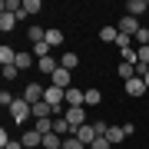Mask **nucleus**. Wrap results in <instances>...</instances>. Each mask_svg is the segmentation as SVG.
Instances as JSON below:
<instances>
[{
  "label": "nucleus",
  "mask_w": 149,
  "mask_h": 149,
  "mask_svg": "<svg viewBox=\"0 0 149 149\" xmlns=\"http://www.w3.org/2000/svg\"><path fill=\"white\" fill-rule=\"evenodd\" d=\"M146 10H149L146 0H126V13L129 17H139V13H146Z\"/></svg>",
  "instance_id": "13"
},
{
  "label": "nucleus",
  "mask_w": 149,
  "mask_h": 149,
  "mask_svg": "<svg viewBox=\"0 0 149 149\" xmlns=\"http://www.w3.org/2000/svg\"><path fill=\"white\" fill-rule=\"evenodd\" d=\"M37 70L43 76H53L56 70H60V60H53V56H47V60H37Z\"/></svg>",
  "instance_id": "11"
},
{
  "label": "nucleus",
  "mask_w": 149,
  "mask_h": 149,
  "mask_svg": "<svg viewBox=\"0 0 149 149\" xmlns=\"http://www.w3.org/2000/svg\"><path fill=\"white\" fill-rule=\"evenodd\" d=\"M50 50H53V47H50L47 40H40V43H33V56H37V60H47V56H50Z\"/></svg>",
  "instance_id": "22"
},
{
  "label": "nucleus",
  "mask_w": 149,
  "mask_h": 149,
  "mask_svg": "<svg viewBox=\"0 0 149 149\" xmlns=\"http://www.w3.org/2000/svg\"><path fill=\"white\" fill-rule=\"evenodd\" d=\"M17 73H20V70H17V63L3 66V80H17Z\"/></svg>",
  "instance_id": "31"
},
{
  "label": "nucleus",
  "mask_w": 149,
  "mask_h": 149,
  "mask_svg": "<svg viewBox=\"0 0 149 149\" xmlns=\"http://www.w3.org/2000/svg\"><path fill=\"white\" fill-rule=\"evenodd\" d=\"M0 10H3V13H20V10H23V0H3Z\"/></svg>",
  "instance_id": "25"
},
{
  "label": "nucleus",
  "mask_w": 149,
  "mask_h": 149,
  "mask_svg": "<svg viewBox=\"0 0 149 149\" xmlns=\"http://www.w3.org/2000/svg\"><path fill=\"white\" fill-rule=\"evenodd\" d=\"M33 129H37L40 136H47V133H53V116H47V119H33Z\"/></svg>",
  "instance_id": "15"
},
{
  "label": "nucleus",
  "mask_w": 149,
  "mask_h": 149,
  "mask_svg": "<svg viewBox=\"0 0 149 149\" xmlns=\"http://www.w3.org/2000/svg\"><path fill=\"white\" fill-rule=\"evenodd\" d=\"M83 103H86V90L70 86V90H66V106H83Z\"/></svg>",
  "instance_id": "10"
},
{
  "label": "nucleus",
  "mask_w": 149,
  "mask_h": 149,
  "mask_svg": "<svg viewBox=\"0 0 149 149\" xmlns=\"http://www.w3.org/2000/svg\"><path fill=\"white\" fill-rule=\"evenodd\" d=\"M43 149H63V136L47 133V136H43Z\"/></svg>",
  "instance_id": "18"
},
{
  "label": "nucleus",
  "mask_w": 149,
  "mask_h": 149,
  "mask_svg": "<svg viewBox=\"0 0 149 149\" xmlns=\"http://www.w3.org/2000/svg\"><path fill=\"white\" fill-rule=\"evenodd\" d=\"M116 73H119V80H123V83H126V80H133V76H139L133 63H119V66H116Z\"/></svg>",
  "instance_id": "16"
},
{
  "label": "nucleus",
  "mask_w": 149,
  "mask_h": 149,
  "mask_svg": "<svg viewBox=\"0 0 149 149\" xmlns=\"http://www.w3.org/2000/svg\"><path fill=\"white\" fill-rule=\"evenodd\" d=\"M30 66H33V53L20 50V53H17V70H30Z\"/></svg>",
  "instance_id": "23"
},
{
  "label": "nucleus",
  "mask_w": 149,
  "mask_h": 149,
  "mask_svg": "<svg viewBox=\"0 0 149 149\" xmlns=\"http://www.w3.org/2000/svg\"><path fill=\"white\" fill-rule=\"evenodd\" d=\"M0 63H3V66L17 63V50H10V47H7V43H3V47H0Z\"/></svg>",
  "instance_id": "19"
},
{
  "label": "nucleus",
  "mask_w": 149,
  "mask_h": 149,
  "mask_svg": "<svg viewBox=\"0 0 149 149\" xmlns=\"http://www.w3.org/2000/svg\"><path fill=\"white\" fill-rule=\"evenodd\" d=\"M63 149H86V146H83L76 136H66V139H63Z\"/></svg>",
  "instance_id": "29"
},
{
  "label": "nucleus",
  "mask_w": 149,
  "mask_h": 149,
  "mask_svg": "<svg viewBox=\"0 0 149 149\" xmlns=\"http://www.w3.org/2000/svg\"><path fill=\"white\" fill-rule=\"evenodd\" d=\"M146 3H149V0H146Z\"/></svg>",
  "instance_id": "33"
},
{
  "label": "nucleus",
  "mask_w": 149,
  "mask_h": 149,
  "mask_svg": "<svg viewBox=\"0 0 149 149\" xmlns=\"http://www.w3.org/2000/svg\"><path fill=\"white\" fill-rule=\"evenodd\" d=\"M100 40H103V43H116V40H119V30H116V27H103V30H100Z\"/></svg>",
  "instance_id": "24"
},
{
  "label": "nucleus",
  "mask_w": 149,
  "mask_h": 149,
  "mask_svg": "<svg viewBox=\"0 0 149 149\" xmlns=\"http://www.w3.org/2000/svg\"><path fill=\"white\" fill-rule=\"evenodd\" d=\"M143 80H146V86H149V70H146V76H143Z\"/></svg>",
  "instance_id": "32"
},
{
  "label": "nucleus",
  "mask_w": 149,
  "mask_h": 149,
  "mask_svg": "<svg viewBox=\"0 0 149 149\" xmlns=\"http://www.w3.org/2000/svg\"><path fill=\"white\" fill-rule=\"evenodd\" d=\"M53 133L56 136H73V126H70V123H66V116H53Z\"/></svg>",
  "instance_id": "12"
},
{
  "label": "nucleus",
  "mask_w": 149,
  "mask_h": 149,
  "mask_svg": "<svg viewBox=\"0 0 149 149\" xmlns=\"http://www.w3.org/2000/svg\"><path fill=\"white\" fill-rule=\"evenodd\" d=\"M33 116V106H30V103L27 100H13V106H10V119L13 123H27Z\"/></svg>",
  "instance_id": "1"
},
{
  "label": "nucleus",
  "mask_w": 149,
  "mask_h": 149,
  "mask_svg": "<svg viewBox=\"0 0 149 149\" xmlns=\"http://www.w3.org/2000/svg\"><path fill=\"white\" fill-rule=\"evenodd\" d=\"M60 66H63V70H70V73H73V70L80 66V56H76V53H63V56H60Z\"/></svg>",
  "instance_id": "17"
},
{
  "label": "nucleus",
  "mask_w": 149,
  "mask_h": 149,
  "mask_svg": "<svg viewBox=\"0 0 149 149\" xmlns=\"http://www.w3.org/2000/svg\"><path fill=\"white\" fill-rule=\"evenodd\" d=\"M90 149H113V143H109V139H106V136H96Z\"/></svg>",
  "instance_id": "28"
},
{
  "label": "nucleus",
  "mask_w": 149,
  "mask_h": 149,
  "mask_svg": "<svg viewBox=\"0 0 149 149\" xmlns=\"http://www.w3.org/2000/svg\"><path fill=\"white\" fill-rule=\"evenodd\" d=\"M47 116H53V106L50 103H37L33 106V119H47Z\"/></svg>",
  "instance_id": "20"
},
{
  "label": "nucleus",
  "mask_w": 149,
  "mask_h": 149,
  "mask_svg": "<svg viewBox=\"0 0 149 149\" xmlns=\"http://www.w3.org/2000/svg\"><path fill=\"white\" fill-rule=\"evenodd\" d=\"M40 10H43V3H40V0H23V10L17 13V20H27V17L40 13Z\"/></svg>",
  "instance_id": "9"
},
{
  "label": "nucleus",
  "mask_w": 149,
  "mask_h": 149,
  "mask_svg": "<svg viewBox=\"0 0 149 149\" xmlns=\"http://www.w3.org/2000/svg\"><path fill=\"white\" fill-rule=\"evenodd\" d=\"M50 80H53V86H60V90H70V83H73V73H70V70H63L60 66L53 76H50Z\"/></svg>",
  "instance_id": "7"
},
{
  "label": "nucleus",
  "mask_w": 149,
  "mask_h": 149,
  "mask_svg": "<svg viewBox=\"0 0 149 149\" xmlns=\"http://www.w3.org/2000/svg\"><path fill=\"white\" fill-rule=\"evenodd\" d=\"M106 139H109L113 146L123 143V139H129V136H126V126H109V129H106Z\"/></svg>",
  "instance_id": "14"
},
{
  "label": "nucleus",
  "mask_w": 149,
  "mask_h": 149,
  "mask_svg": "<svg viewBox=\"0 0 149 149\" xmlns=\"http://www.w3.org/2000/svg\"><path fill=\"white\" fill-rule=\"evenodd\" d=\"M103 103V93L100 90H86V106H100Z\"/></svg>",
  "instance_id": "26"
},
{
  "label": "nucleus",
  "mask_w": 149,
  "mask_h": 149,
  "mask_svg": "<svg viewBox=\"0 0 149 149\" xmlns=\"http://www.w3.org/2000/svg\"><path fill=\"white\" fill-rule=\"evenodd\" d=\"M73 136H76V139H80V143H83L86 149H90V146H93V139H96V136H100V133H96V126H80V129H76V133H73Z\"/></svg>",
  "instance_id": "6"
},
{
  "label": "nucleus",
  "mask_w": 149,
  "mask_h": 149,
  "mask_svg": "<svg viewBox=\"0 0 149 149\" xmlns=\"http://www.w3.org/2000/svg\"><path fill=\"white\" fill-rule=\"evenodd\" d=\"M0 106H7V109L13 106V93H10V90H3V93H0Z\"/></svg>",
  "instance_id": "30"
},
{
  "label": "nucleus",
  "mask_w": 149,
  "mask_h": 149,
  "mask_svg": "<svg viewBox=\"0 0 149 149\" xmlns=\"http://www.w3.org/2000/svg\"><path fill=\"white\" fill-rule=\"evenodd\" d=\"M63 40H66V37H63L60 30H47V43H50V47H60Z\"/></svg>",
  "instance_id": "27"
},
{
  "label": "nucleus",
  "mask_w": 149,
  "mask_h": 149,
  "mask_svg": "<svg viewBox=\"0 0 149 149\" xmlns=\"http://www.w3.org/2000/svg\"><path fill=\"white\" fill-rule=\"evenodd\" d=\"M63 116H66V123H70V126H73V133H76V129H80V126H86V113H83V106H66L63 109Z\"/></svg>",
  "instance_id": "3"
},
{
  "label": "nucleus",
  "mask_w": 149,
  "mask_h": 149,
  "mask_svg": "<svg viewBox=\"0 0 149 149\" xmlns=\"http://www.w3.org/2000/svg\"><path fill=\"white\" fill-rule=\"evenodd\" d=\"M43 93H47V86H40V83H30L27 90H23L20 100H27L30 106H37V103H43Z\"/></svg>",
  "instance_id": "4"
},
{
  "label": "nucleus",
  "mask_w": 149,
  "mask_h": 149,
  "mask_svg": "<svg viewBox=\"0 0 149 149\" xmlns=\"http://www.w3.org/2000/svg\"><path fill=\"white\" fill-rule=\"evenodd\" d=\"M13 27H17V13H0V30L10 33Z\"/></svg>",
  "instance_id": "21"
},
{
  "label": "nucleus",
  "mask_w": 149,
  "mask_h": 149,
  "mask_svg": "<svg viewBox=\"0 0 149 149\" xmlns=\"http://www.w3.org/2000/svg\"><path fill=\"white\" fill-rule=\"evenodd\" d=\"M116 30L123 33V37H136V33L143 30V27H139V17H129V13H126V17H123V20L116 23Z\"/></svg>",
  "instance_id": "2"
},
{
  "label": "nucleus",
  "mask_w": 149,
  "mask_h": 149,
  "mask_svg": "<svg viewBox=\"0 0 149 149\" xmlns=\"http://www.w3.org/2000/svg\"><path fill=\"white\" fill-rule=\"evenodd\" d=\"M123 90H126L129 96H143V93H149V86H146L143 76H133V80H126V83H123Z\"/></svg>",
  "instance_id": "5"
},
{
  "label": "nucleus",
  "mask_w": 149,
  "mask_h": 149,
  "mask_svg": "<svg viewBox=\"0 0 149 149\" xmlns=\"http://www.w3.org/2000/svg\"><path fill=\"white\" fill-rule=\"evenodd\" d=\"M20 143H23V149H37V146H43V136L37 129H27V133L20 136Z\"/></svg>",
  "instance_id": "8"
}]
</instances>
